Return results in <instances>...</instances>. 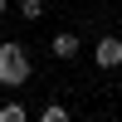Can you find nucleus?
<instances>
[{
    "instance_id": "7ed1b4c3",
    "label": "nucleus",
    "mask_w": 122,
    "mask_h": 122,
    "mask_svg": "<svg viewBox=\"0 0 122 122\" xmlns=\"http://www.w3.org/2000/svg\"><path fill=\"white\" fill-rule=\"evenodd\" d=\"M49 54H54V59H73V54H78V34H68V29H64V34H54Z\"/></svg>"
},
{
    "instance_id": "39448f33",
    "label": "nucleus",
    "mask_w": 122,
    "mask_h": 122,
    "mask_svg": "<svg viewBox=\"0 0 122 122\" xmlns=\"http://www.w3.org/2000/svg\"><path fill=\"white\" fill-rule=\"evenodd\" d=\"M20 15H25V20H39V15H44V0H20Z\"/></svg>"
},
{
    "instance_id": "423d86ee",
    "label": "nucleus",
    "mask_w": 122,
    "mask_h": 122,
    "mask_svg": "<svg viewBox=\"0 0 122 122\" xmlns=\"http://www.w3.org/2000/svg\"><path fill=\"white\" fill-rule=\"evenodd\" d=\"M39 117H44V122H64L68 112H64V107H59V103H49V107H44V112H39Z\"/></svg>"
},
{
    "instance_id": "f03ea898",
    "label": "nucleus",
    "mask_w": 122,
    "mask_h": 122,
    "mask_svg": "<svg viewBox=\"0 0 122 122\" xmlns=\"http://www.w3.org/2000/svg\"><path fill=\"white\" fill-rule=\"evenodd\" d=\"M93 59H98V68H117V64H122V39L103 34V39H98V49H93Z\"/></svg>"
},
{
    "instance_id": "0eeeda50",
    "label": "nucleus",
    "mask_w": 122,
    "mask_h": 122,
    "mask_svg": "<svg viewBox=\"0 0 122 122\" xmlns=\"http://www.w3.org/2000/svg\"><path fill=\"white\" fill-rule=\"evenodd\" d=\"M0 15H5V0H0Z\"/></svg>"
},
{
    "instance_id": "20e7f679",
    "label": "nucleus",
    "mask_w": 122,
    "mask_h": 122,
    "mask_svg": "<svg viewBox=\"0 0 122 122\" xmlns=\"http://www.w3.org/2000/svg\"><path fill=\"white\" fill-rule=\"evenodd\" d=\"M29 112H25V107H20V103H5V107H0V122H25Z\"/></svg>"
},
{
    "instance_id": "f257e3e1",
    "label": "nucleus",
    "mask_w": 122,
    "mask_h": 122,
    "mask_svg": "<svg viewBox=\"0 0 122 122\" xmlns=\"http://www.w3.org/2000/svg\"><path fill=\"white\" fill-rule=\"evenodd\" d=\"M20 83H29L25 44H0V88H20Z\"/></svg>"
}]
</instances>
